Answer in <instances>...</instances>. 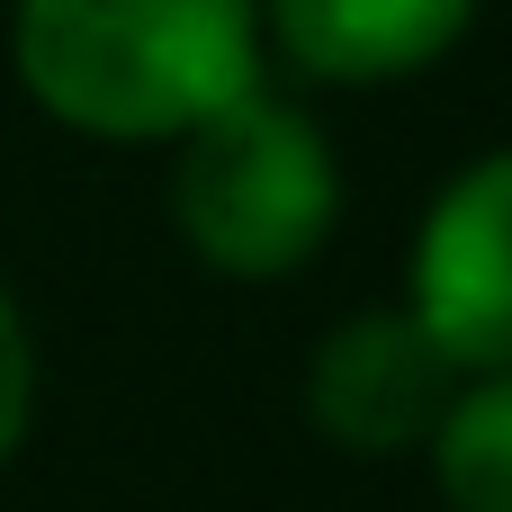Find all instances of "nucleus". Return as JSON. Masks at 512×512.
<instances>
[{
  "label": "nucleus",
  "mask_w": 512,
  "mask_h": 512,
  "mask_svg": "<svg viewBox=\"0 0 512 512\" xmlns=\"http://www.w3.org/2000/svg\"><path fill=\"white\" fill-rule=\"evenodd\" d=\"M261 0H18V90L99 144H180L261 81Z\"/></svg>",
  "instance_id": "f257e3e1"
},
{
  "label": "nucleus",
  "mask_w": 512,
  "mask_h": 512,
  "mask_svg": "<svg viewBox=\"0 0 512 512\" xmlns=\"http://www.w3.org/2000/svg\"><path fill=\"white\" fill-rule=\"evenodd\" d=\"M171 225L225 279H288V270H306L333 243V225H342L333 135L297 99L252 81L243 99H225L216 117H198L180 135Z\"/></svg>",
  "instance_id": "f03ea898"
},
{
  "label": "nucleus",
  "mask_w": 512,
  "mask_h": 512,
  "mask_svg": "<svg viewBox=\"0 0 512 512\" xmlns=\"http://www.w3.org/2000/svg\"><path fill=\"white\" fill-rule=\"evenodd\" d=\"M414 315L459 378L512 369V144L441 180L414 234Z\"/></svg>",
  "instance_id": "7ed1b4c3"
},
{
  "label": "nucleus",
  "mask_w": 512,
  "mask_h": 512,
  "mask_svg": "<svg viewBox=\"0 0 512 512\" xmlns=\"http://www.w3.org/2000/svg\"><path fill=\"white\" fill-rule=\"evenodd\" d=\"M450 396H459V360L432 342V324L414 306H360L306 360V414L351 459L423 450L432 423L450 414Z\"/></svg>",
  "instance_id": "20e7f679"
},
{
  "label": "nucleus",
  "mask_w": 512,
  "mask_h": 512,
  "mask_svg": "<svg viewBox=\"0 0 512 512\" xmlns=\"http://www.w3.org/2000/svg\"><path fill=\"white\" fill-rule=\"evenodd\" d=\"M486 0H261V45H279L288 72L333 90H378L432 72Z\"/></svg>",
  "instance_id": "39448f33"
},
{
  "label": "nucleus",
  "mask_w": 512,
  "mask_h": 512,
  "mask_svg": "<svg viewBox=\"0 0 512 512\" xmlns=\"http://www.w3.org/2000/svg\"><path fill=\"white\" fill-rule=\"evenodd\" d=\"M423 450H432V486L450 512H512V369L459 378Z\"/></svg>",
  "instance_id": "423d86ee"
},
{
  "label": "nucleus",
  "mask_w": 512,
  "mask_h": 512,
  "mask_svg": "<svg viewBox=\"0 0 512 512\" xmlns=\"http://www.w3.org/2000/svg\"><path fill=\"white\" fill-rule=\"evenodd\" d=\"M27 423H36V333H27L18 297L0 288V468L18 459Z\"/></svg>",
  "instance_id": "0eeeda50"
}]
</instances>
